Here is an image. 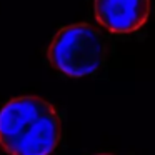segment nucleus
<instances>
[{
    "label": "nucleus",
    "instance_id": "obj_2",
    "mask_svg": "<svg viewBox=\"0 0 155 155\" xmlns=\"http://www.w3.org/2000/svg\"><path fill=\"white\" fill-rule=\"evenodd\" d=\"M150 0H95V18L115 34L135 32L147 22Z\"/></svg>",
    "mask_w": 155,
    "mask_h": 155
},
{
    "label": "nucleus",
    "instance_id": "obj_3",
    "mask_svg": "<svg viewBox=\"0 0 155 155\" xmlns=\"http://www.w3.org/2000/svg\"><path fill=\"white\" fill-rule=\"evenodd\" d=\"M60 118L52 105L44 110L30 127L17 138L8 155H50L60 140Z\"/></svg>",
    "mask_w": 155,
    "mask_h": 155
},
{
    "label": "nucleus",
    "instance_id": "obj_1",
    "mask_svg": "<svg viewBox=\"0 0 155 155\" xmlns=\"http://www.w3.org/2000/svg\"><path fill=\"white\" fill-rule=\"evenodd\" d=\"M47 57L58 72L80 78L97 72L104 65L107 42L92 25H68L52 38Z\"/></svg>",
    "mask_w": 155,
    "mask_h": 155
},
{
    "label": "nucleus",
    "instance_id": "obj_4",
    "mask_svg": "<svg viewBox=\"0 0 155 155\" xmlns=\"http://www.w3.org/2000/svg\"><path fill=\"white\" fill-rule=\"evenodd\" d=\"M48 102L40 97H18L7 102L0 110V145L5 152L12 148L17 138L30 127V124L48 108Z\"/></svg>",
    "mask_w": 155,
    "mask_h": 155
},
{
    "label": "nucleus",
    "instance_id": "obj_5",
    "mask_svg": "<svg viewBox=\"0 0 155 155\" xmlns=\"http://www.w3.org/2000/svg\"><path fill=\"white\" fill-rule=\"evenodd\" d=\"M97 155H110V153H97Z\"/></svg>",
    "mask_w": 155,
    "mask_h": 155
}]
</instances>
